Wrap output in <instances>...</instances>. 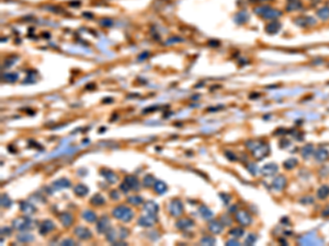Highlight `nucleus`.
I'll use <instances>...</instances> for the list:
<instances>
[{"label": "nucleus", "mask_w": 329, "mask_h": 246, "mask_svg": "<svg viewBox=\"0 0 329 246\" xmlns=\"http://www.w3.org/2000/svg\"><path fill=\"white\" fill-rule=\"evenodd\" d=\"M112 214L118 220H121L123 222H129L131 221L133 216H134V212L132 211V209L125 207V206H119V207L113 209Z\"/></svg>", "instance_id": "obj_2"}, {"label": "nucleus", "mask_w": 329, "mask_h": 246, "mask_svg": "<svg viewBox=\"0 0 329 246\" xmlns=\"http://www.w3.org/2000/svg\"><path fill=\"white\" fill-rule=\"evenodd\" d=\"M74 233H75V235H77V236L80 238V240H89V238L92 236L90 230L87 229V227H77L76 229H75Z\"/></svg>", "instance_id": "obj_6"}, {"label": "nucleus", "mask_w": 329, "mask_h": 246, "mask_svg": "<svg viewBox=\"0 0 329 246\" xmlns=\"http://www.w3.org/2000/svg\"><path fill=\"white\" fill-rule=\"evenodd\" d=\"M208 230L211 231L212 233L214 234H218V233L222 232L223 230V224H221L218 221H215V220H212L210 223H208Z\"/></svg>", "instance_id": "obj_16"}, {"label": "nucleus", "mask_w": 329, "mask_h": 246, "mask_svg": "<svg viewBox=\"0 0 329 246\" xmlns=\"http://www.w3.org/2000/svg\"><path fill=\"white\" fill-rule=\"evenodd\" d=\"M296 164H297V160H296V159H288V161L284 162V167L288 169H293Z\"/></svg>", "instance_id": "obj_40"}, {"label": "nucleus", "mask_w": 329, "mask_h": 246, "mask_svg": "<svg viewBox=\"0 0 329 246\" xmlns=\"http://www.w3.org/2000/svg\"><path fill=\"white\" fill-rule=\"evenodd\" d=\"M54 229H55L54 222L51 221V220H45L40 225V233L41 234H46V233H49L51 231H53Z\"/></svg>", "instance_id": "obj_10"}, {"label": "nucleus", "mask_w": 329, "mask_h": 246, "mask_svg": "<svg viewBox=\"0 0 329 246\" xmlns=\"http://www.w3.org/2000/svg\"><path fill=\"white\" fill-rule=\"evenodd\" d=\"M315 158L320 162L326 161L327 159L329 158V152L326 150V149H323V148H321V149H318L315 153Z\"/></svg>", "instance_id": "obj_20"}, {"label": "nucleus", "mask_w": 329, "mask_h": 246, "mask_svg": "<svg viewBox=\"0 0 329 246\" xmlns=\"http://www.w3.org/2000/svg\"><path fill=\"white\" fill-rule=\"evenodd\" d=\"M230 244H235V245H239L238 242H236V241H233V240H230L227 242V245H230Z\"/></svg>", "instance_id": "obj_49"}, {"label": "nucleus", "mask_w": 329, "mask_h": 246, "mask_svg": "<svg viewBox=\"0 0 329 246\" xmlns=\"http://www.w3.org/2000/svg\"><path fill=\"white\" fill-rule=\"evenodd\" d=\"M280 29H281V24H280L279 22H272V23H270L267 26L266 31L269 34H275V33L279 32Z\"/></svg>", "instance_id": "obj_24"}, {"label": "nucleus", "mask_w": 329, "mask_h": 246, "mask_svg": "<svg viewBox=\"0 0 329 246\" xmlns=\"http://www.w3.org/2000/svg\"><path fill=\"white\" fill-rule=\"evenodd\" d=\"M129 202L131 203V205H134V206H140V203H143V198L140 196H131L129 197Z\"/></svg>", "instance_id": "obj_34"}, {"label": "nucleus", "mask_w": 329, "mask_h": 246, "mask_svg": "<svg viewBox=\"0 0 329 246\" xmlns=\"http://www.w3.org/2000/svg\"><path fill=\"white\" fill-rule=\"evenodd\" d=\"M229 234L232 235L233 237H236V238L241 237V236L244 235V229H241V227H234L233 230H230Z\"/></svg>", "instance_id": "obj_33"}, {"label": "nucleus", "mask_w": 329, "mask_h": 246, "mask_svg": "<svg viewBox=\"0 0 329 246\" xmlns=\"http://www.w3.org/2000/svg\"><path fill=\"white\" fill-rule=\"evenodd\" d=\"M155 222H156V219H155L154 214H148V216L140 217V218L138 219V224L144 227H153L154 224H155Z\"/></svg>", "instance_id": "obj_8"}, {"label": "nucleus", "mask_w": 329, "mask_h": 246, "mask_svg": "<svg viewBox=\"0 0 329 246\" xmlns=\"http://www.w3.org/2000/svg\"><path fill=\"white\" fill-rule=\"evenodd\" d=\"M112 23H113L112 20H110L109 18H105V19H102L101 21H100V24H101L102 26H104V27H109V26H111V25H112Z\"/></svg>", "instance_id": "obj_42"}, {"label": "nucleus", "mask_w": 329, "mask_h": 246, "mask_svg": "<svg viewBox=\"0 0 329 246\" xmlns=\"http://www.w3.org/2000/svg\"><path fill=\"white\" fill-rule=\"evenodd\" d=\"M111 197H112L113 199H119V198H120V196H119V193L116 190H113L112 193H111Z\"/></svg>", "instance_id": "obj_46"}, {"label": "nucleus", "mask_w": 329, "mask_h": 246, "mask_svg": "<svg viewBox=\"0 0 329 246\" xmlns=\"http://www.w3.org/2000/svg\"><path fill=\"white\" fill-rule=\"evenodd\" d=\"M313 151H314V149H313V145H306L304 148H303V150H302V154H303V156H304L305 159H308L310 155H312Z\"/></svg>", "instance_id": "obj_32"}, {"label": "nucleus", "mask_w": 329, "mask_h": 246, "mask_svg": "<svg viewBox=\"0 0 329 246\" xmlns=\"http://www.w3.org/2000/svg\"><path fill=\"white\" fill-rule=\"evenodd\" d=\"M236 220L237 222L241 224V225H249L251 223V217L246 212V211H239L236 214Z\"/></svg>", "instance_id": "obj_7"}, {"label": "nucleus", "mask_w": 329, "mask_h": 246, "mask_svg": "<svg viewBox=\"0 0 329 246\" xmlns=\"http://www.w3.org/2000/svg\"><path fill=\"white\" fill-rule=\"evenodd\" d=\"M246 145L257 159H263V156H266L269 153V147L264 142L248 141Z\"/></svg>", "instance_id": "obj_1"}, {"label": "nucleus", "mask_w": 329, "mask_h": 246, "mask_svg": "<svg viewBox=\"0 0 329 246\" xmlns=\"http://www.w3.org/2000/svg\"><path fill=\"white\" fill-rule=\"evenodd\" d=\"M107 235H108L107 240L109 241V242H112V243H114L118 238H120V233H119V230H118V231H116V230H110Z\"/></svg>", "instance_id": "obj_27"}, {"label": "nucleus", "mask_w": 329, "mask_h": 246, "mask_svg": "<svg viewBox=\"0 0 329 246\" xmlns=\"http://www.w3.org/2000/svg\"><path fill=\"white\" fill-rule=\"evenodd\" d=\"M215 243H216V241H215L214 237H212V236H204L201 240V244H203V245H213Z\"/></svg>", "instance_id": "obj_39"}, {"label": "nucleus", "mask_w": 329, "mask_h": 246, "mask_svg": "<svg viewBox=\"0 0 329 246\" xmlns=\"http://www.w3.org/2000/svg\"><path fill=\"white\" fill-rule=\"evenodd\" d=\"M90 202L93 206H101L104 203V198L100 194H96L93 197H91Z\"/></svg>", "instance_id": "obj_28"}, {"label": "nucleus", "mask_w": 329, "mask_h": 246, "mask_svg": "<svg viewBox=\"0 0 329 246\" xmlns=\"http://www.w3.org/2000/svg\"><path fill=\"white\" fill-rule=\"evenodd\" d=\"M277 172H278V165H275L273 163L267 164V165H264L262 167V173L266 176H271V175L275 174Z\"/></svg>", "instance_id": "obj_15"}, {"label": "nucleus", "mask_w": 329, "mask_h": 246, "mask_svg": "<svg viewBox=\"0 0 329 246\" xmlns=\"http://www.w3.org/2000/svg\"><path fill=\"white\" fill-rule=\"evenodd\" d=\"M168 210H169V213L171 216L173 217H179L183 213V205L181 200L179 199H175L169 203V207H168Z\"/></svg>", "instance_id": "obj_3"}, {"label": "nucleus", "mask_w": 329, "mask_h": 246, "mask_svg": "<svg viewBox=\"0 0 329 246\" xmlns=\"http://www.w3.org/2000/svg\"><path fill=\"white\" fill-rule=\"evenodd\" d=\"M317 14H318V16L323 20L329 19V8H323V9H320V10H318Z\"/></svg>", "instance_id": "obj_36"}, {"label": "nucleus", "mask_w": 329, "mask_h": 246, "mask_svg": "<svg viewBox=\"0 0 329 246\" xmlns=\"http://www.w3.org/2000/svg\"><path fill=\"white\" fill-rule=\"evenodd\" d=\"M299 7H301V2H299V1H297V0H291L288 5V11L297 10Z\"/></svg>", "instance_id": "obj_37"}, {"label": "nucleus", "mask_w": 329, "mask_h": 246, "mask_svg": "<svg viewBox=\"0 0 329 246\" xmlns=\"http://www.w3.org/2000/svg\"><path fill=\"white\" fill-rule=\"evenodd\" d=\"M193 225H194V222L192 221L191 219H189V218L180 219V220H178V221H177V223H175V227H178L179 230L190 229V227H193Z\"/></svg>", "instance_id": "obj_9"}, {"label": "nucleus", "mask_w": 329, "mask_h": 246, "mask_svg": "<svg viewBox=\"0 0 329 246\" xmlns=\"http://www.w3.org/2000/svg\"><path fill=\"white\" fill-rule=\"evenodd\" d=\"M58 218H59V221L62 222V224H63L64 227H69V225L73 224V221H74L73 216L68 212L60 213L59 216H58Z\"/></svg>", "instance_id": "obj_11"}, {"label": "nucleus", "mask_w": 329, "mask_h": 246, "mask_svg": "<svg viewBox=\"0 0 329 246\" xmlns=\"http://www.w3.org/2000/svg\"><path fill=\"white\" fill-rule=\"evenodd\" d=\"M2 78H3V80L7 82H14V81H16V79H18V74L13 73V72H10V73H5Z\"/></svg>", "instance_id": "obj_38"}, {"label": "nucleus", "mask_w": 329, "mask_h": 246, "mask_svg": "<svg viewBox=\"0 0 329 246\" xmlns=\"http://www.w3.org/2000/svg\"><path fill=\"white\" fill-rule=\"evenodd\" d=\"M154 188H155V190L158 194H164L168 189V186L164 182H161V180H156L155 184H154Z\"/></svg>", "instance_id": "obj_21"}, {"label": "nucleus", "mask_w": 329, "mask_h": 246, "mask_svg": "<svg viewBox=\"0 0 329 246\" xmlns=\"http://www.w3.org/2000/svg\"><path fill=\"white\" fill-rule=\"evenodd\" d=\"M33 240H34L33 235H30V234H22V235H19V236H18V241H20L22 243H30V242H32Z\"/></svg>", "instance_id": "obj_35"}, {"label": "nucleus", "mask_w": 329, "mask_h": 246, "mask_svg": "<svg viewBox=\"0 0 329 246\" xmlns=\"http://www.w3.org/2000/svg\"><path fill=\"white\" fill-rule=\"evenodd\" d=\"M11 203H12V201H11L10 198L7 195H2V197H1V205H2V207L9 208L11 206Z\"/></svg>", "instance_id": "obj_41"}, {"label": "nucleus", "mask_w": 329, "mask_h": 246, "mask_svg": "<svg viewBox=\"0 0 329 246\" xmlns=\"http://www.w3.org/2000/svg\"><path fill=\"white\" fill-rule=\"evenodd\" d=\"M125 183L131 187V189H134V190H138V189H140V182H138V179H137L135 176H133V175L126 176Z\"/></svg>", "instance_id": "obj_14"}, {"label": "nucleus", "mask_w": 329, "mask_h": 246, "mask_svg": "<svg viewBox=\"0 0 329 246\" xmlns=\"http://www.w3.org/2000/svg\"><path fill=\"white\" fill-rule=\"evenodd\" d=\"M97 230L99 233H108L111 230V223H110L109 218L103 217L98 221L97 224Z\"/></svg>", "instance_id": "obj_5"}, {"label": "nucleus", "mask_w": 329, "mask_h": 246, "mask_svg": "<svg viewBox=\"0 0 329 246\" xmlns=\"http://www.w3.org/2000/svg\"><path fill=\"white\" fill-rule=\"evenodd\" d=\"M20 207H21V210L23 211L25 214H31V213L35 212V208L33 207L30 202H27V201H23L21 205H20Z\"/></svg>", "instance_id": "obj_23"}, {"label": "nucleus", "mask_w": 329, "mask_h": 246, "mask_svg": "<svg viewBox=\"0 0 329 246\" xmlns=\"http://www.w3.org/2000/svg\"><path fill=\"white\" fill-rule=\"evenodd\" d=\"M158 209H159L158 205L154 201H147V202H145V205H144V210H145L148 214H156V213L158 212Z\"/></svg>", "instance_id": "obj_13"}, {"label": "nucleus", "mask_w": 329, "mask_h": 246, "mask_svg": "<svg viewBox=\"0 0 329 246\" xmlns=\"http://www.w3.org/2000/svg\"><path fill=\"white\" fill-rule=\"evenodd\" d=\"M120 189H121L122 191H123V193H125V194H126V193H127V191H129V189H131V187H129V186L127 185V184H126L125 182H124V183H122V184L120 185Z\"/></svg>", "instance_id": "obj_43"}, {"label": "nucleus", "mask_w": 329, "mask_h": 246, "mask_svg": "<svg viewBox=\"0 0 329 246\" xmlns=\"http://www.w3.org/2000/svg\"><path fill=\"white\" fill-rule=\"evenodd\" d=\"M299 243L302 244H306V245H316V244L320 243V240L317 238L316 236H310V235H306L303 238L299 240Z\"/></svg>", "instance_id": "obj_17"}, {"label": "nucleus", "mask_w": 329, "mask_h": 246, "mask_svg": "<svg viewBox=\"0 0 329 246\" xmlns=\"http://www.w3.org/2000/svg\"><path fill=\"white\" fill-rule=\"evenodd\" d=\"M100 173H101L102 176H103L108 182H110V183H115V182L118 180V176H116L112 171H110V169H102L101 171H100Z\"/></svg>", "instance_id": "obj_12"}, {"label": "nucleus", "mask_w": 329, "mask_h": 246, "mask_svg": "<svg viewBox=\"0 0 329 246\" xmlns=\"http://www.w3.org/2000/svg\"><path fill=\"white\" fill-rule=\"evenodd\" d=\"M12 225H13L14 229L19 230V231H25V230H27V229H31L32 223H31L30 219L18 218L12 222Z\"/></svg>", "instance_id": "obj_4"}, {"label": "nucleus", "mask_w": 329, "mask_h": 246, "mask_svg": "<svg viewBox=\"0 0 329 246\" xmlns=\"http://www.w3.org/2000/svg\"><path fill=\"white\" fill-rule=\"evenodd\" d=\"M69 186H70V182L68 179H66V178H60V179L54 182V187L56 189L66 188V187H69Z\"/></svg>", "instance_id": "obj_25"}, {"label": "nucleus", "mask_w": 329, "mask_h": 246, "mask_svg": "<svg viewBox=\"0 0 329 246\" xmlns=\"http://www.w3.org/2000/svg\"><path fill=\"white\" fill-rule=\"evenodd\" d=\"M74 191H75V194H76L77 196L82 197V196H86V195L88 194L89 189H88L87 186H85L83 184H78V185L75 186Z\"/></svg>", "instance_id": "obj_19"}, {"label": "nucleus", "mask_w": 329, "mask_h": 246, "mask_svg": "<svg viewBox=\"0 0 329 246\" xmlns=\"http://www.w3.org/2000/svg\"><path fill=\"white\" fill-rule=\"evenodd\" d=\"M323 216L324 217H329V208H327V209H325V210L323 211Z\"/></svg>", "instance_id": "obj_48"}, {"label": "nucleus", "mask_w": 329, "mask_h": 246, "mask_svg": "<svg viewBox=\"0 0 329 246\" xmlns=\"http://www.w3.org/2000/svg\"><path fill=\"white\" fill-rule=\"evenodd\" d=\"M199 212L202 214V217L204 219H210L212 218V216H213V213H212V211L208 209L207 207H205V206H201L200 208H199Z\"/></svg>", "instance_id": "obj_29"}, {"label": "nucleus", "mask_w": 329, "mask_h": 246, "mask_svg": "<svg viewBox=\"0 0 329 246\" xmlns=\"http://www.w3.org/2000/svg\"><path fill=\"white\" fill-rule=\"evenodd\" d=\"M281 15V11L279 10H274V9H269L268 11H267L266 13L263 14V16H264V19H269V20H271V19H275V18H278V16Z\"/></svg>", "instance_id": "obj_26"}, {"label": "nucleus", "mask_w": 329, "mask_h": 246, "mask_svg": "<svg viewBox=\"0 0 329 246\" xmlns=\"http://www.w3.org/2000/svg\"><path fill=\"white\" fill-rule=\"evenodd\" d=\"M329 196V187L328 186H321L320 188L318 189V197L320 199H325L326 197Z\"/></svg>", "instance_id": "obj_30"}, {"label": "nucleus", "mask_w": 329, "mask_h": 246, "mask_svg": "<svg viewBox=\"0 0 329 246\" xmlns=\"http://www.w3.org/2000/svg\"><path fill=\"white\" fill-rule=\"evenodd\" d=\"M255 242H256V236H255V235H249V237L246 240V244H250V245H251V244H253Z\"/></svg>", "instance_id": "obj_44"}, {"label": "nucleus", "mask_w": 329, "mask_h": 246, "mask_svg": "<svg viewBox=\"0 0 329 246\" xmlns=\"http://www.w3.org/2000/svg\"><path fill=\"white\" fill-rule=\"evenodd\" d=\"M225 154H226V155H227V156H229V158H228V159H229L230 161H236V156H235V154H230V153L228 152V151H227V152H226V153H225Z\"/></svg>", "instance_id": "obj_47"}, {"label": "nucleus", "mask_w": 329, "mask_h": 246, "mask_svg": "<svg viewBox=\"0 0 329 246\" xmlns=\"http://www.w3.org/2000/svg\"><path fill=\"white\" fill-rule=\"evenodd\" d=\"M75 244H76V243H75L74 241L69 240V238H67V240H65V241H63V242H62V245H75Z\"/></svg>", "instance_id": "obj_45"}, {"label": "nucleus", "mask_w": 329, "mask_h": 246, "mask_svg": "<svg viewBox=\"0 0 329 246\" xmlns=\"http://www.w3.org/2000/svg\"><path fill=\"white\" fill-rule=\"evenodd\" d=\"M82 218L85 219L86 221L88 222H96L97 221V216H96V213L93 212V211L91 210H85L83 212H82Z\"/></svg>", "instance_id": "obj_22"}, {"label": "nucleus", "mask_w": 329, "mask_h": 246, "mask_svg": "<svg viewBox=\"0 0 329 246\" xmlns=\"http://www.w3.org/2000/svg\"><path fill=\"white\" fill-rule=\"evenodd\" d=\"M285 184H286V179H285L284 176H278V177L273 180L272 187H273L274 189H277V190H281V189L285 186Z\"/></svg>", "instance_id": "obj_18"}, {"label": "nucleus", "mask_w": 329, "mask_h": 246, "mask_svg": "<svg viewBox=\"0 0 329 246\" xmlns=\"http://www.w3.org/2000/svg\"><path fill=\"white\" fill-rule=\"evenodd\" d=\"M155 182H156V180H155V178H154L153 175L148 174V175H146L145 177H144L143 184H144V186H145V187H150V186H154Z\"/></svg>", "instance_id": "obj_31"}]
</instances>
